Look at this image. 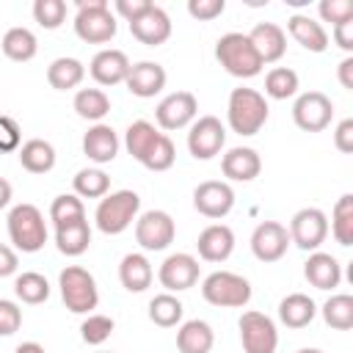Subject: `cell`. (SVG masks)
Segmentation results:
<instances>
[{
    "label": "cell",
    "instance_id": "cell-1",
    "mask_svg": "<svg viewBox=\"0 0 353 353\" xmlns=\"http://www.w3.org/2000/svg\"><path fill=\"white\" fill-rule=\"evenodd\" d=\"M268 113H270V108L265 102V94H259L254 88H232L229 105H226V121H229L232 132L256 135L265 127Z\"/></svg>",
    "mask_w": 353,
    "mask_h": 353
},
{
    "label": "cell",
    "instance_id": "cell-2",
    "mask_svg": "<svg viewBox=\"0 0 353 353\" xmlns=\"http://www.w3.org/2000/svg\"><path fill=\"white\" fill-rule=\"evenodd\" d=\"M215 58L218 63L232 74V77H256L262 72V61L248 39V33H223L218 41H215Z\"/></svg>",
    "mask_w": 353,
    "mask_h": 353
},
{
    "label": "cell",
    "instance_id": "cell-3",
    "mask_svg": "<svg viewBox=\"0 0 353 353\" xmlns=\"http://www.w3.org/2000/svg\"><path fill=\"white\" fill-rule=\"evenodd\" d=\"M8 237L14 243L17 251L22 254H36L44 248L47 243V223H44V215L36 204H14L11 212H8Z\"/></svg>",
    "mask_w": 353,
    "mask_h": 353
},
{
    "label": "cell",
    "instance_id": "cell-4",
    "mask_svg": "<svg viewBox=\"0 0 353 353\" xmlns=\"http://www.w3.org/2000/svg\"><path fill=\"white\" fill-rule=\"evenodd\" d=\"M119 25L108 0H77L74 33L85 44H108L116 36Z\"/></svg>",
    "mask_w": 353,
    "mask_h": 353
},
{
    "label": "cell",
    "instance_id": "cell-5",
    "mask_svg": "<svg viewBox=\"0 0 353 353\" xmlns=\"http://www.w3.org/2000/svg\"><path fill=\"white\" fill-rule=\"evenodd\" d=\"M138 210H141V196L135 190H113L102 196L97 204L94 212L97 229L102 234H121L138 218Z\"/></svg>",
    "mask_w": 353,
    "mask_h": 353
},
{
    "label": "cell",
    "instance_id": "cell-6",
    "mask_svg": "<svg viewBox=\"0 0 353 353\" xmlns=\"http://www.w3.org/2000/svg\"><path fill=\"white\" fill-rule=\"evenodd\" d=\"M58 287H61V298H63L66 309L74 314H91L99 303L97 281L80 265H66L58 276Z\"/></svg>",
    "mask_w": 353,
    "mask_h": 353
},
{
    "label": "cell",
    "instance_id": "cell-7",
    "mask_svg": "<svg viewBox=\"0 0 353 353\" xmlns=\"http://www.w3.org/2000/svg\"><path fill=\"white\" fill-rule=\"evenodd\" d=\"M201 298L221 309H240L251 301V284L240 273L215 270L201 281Z\"/></svg>",
    "mask_w": 353,
    "mask_h": 353
},
{
    "label": "cell",
    "instance_id": "cell-8",
    "mask_svg": "<svg viewBox=\"0 0 353 353\" xmlns=\"http://www.w3.org/2000/svg\"><path fill=\"white\" fill-rule=\"evenodd\" d=\"M176 223L165 210H146L135 218V243L143 251H163L174 243Z\"/></svg>",
    "mask_w": 353,
    "mask_h": 353
},
{
    "label": "cell",
    "instance_id": "cell-9",
    "mask_svg": "<svg viewBox=\"0 0 353 353\" xmlns=\"http://www.w3.org/2000/svg\"><path fill=\"white\" fill-rule=\"evenodd\" d=\"M240 342L245 353H276L279 347V331L276 323L262 312H243L240 317Z\"/></svg>",
    "mask_w": 353,
    "mask_h": 353
},
{
    "label": "cell",
    "instance_id": "cell-10",
    "mask_svg": "<svg viewBox=\"0 0 353 353\" xmlns=\"http://www.w3.org/2000/svg\"><path fill=\"white\" fill-rule=\"evenodd\" d=\"M334 119V102L323 91H306L292 105V121L303 132H323Z\"/></svg>",
    "mask_w": 353,
    "mask_h": 353
},
{
    "label": "cell",
    "instance_id": "cell-11",
    "mask_svg": "<svg viewBox=\"0 0 353 353\" xmlns=\"http://www.w3.org/2000/svg\"><path fill=\"white\" fill-rule=\"evenodd\" d=\"M290 243H295L303 251H317L328 237V218L317 207H303L290 221Z\"/></svg>",
    "mask_w": 353,
    "mask_h": 353
},
{
    "label": "cell",
    "instance_id": "cell-12",
    "mask_svg": "<svg viewBox=\"0 0 353 353\" xmlns=\"http://www.w3.org/2000/svg\"><path fill=\"white\" fill-rule=\"evenodd\" d=\"M226 143V127L215 116H199L188 130V152L196 160H212Z\"/></svg>",
    "mask_w": 353,
    "mask_h": 353
},
{
    "label": "cell",
    "instance_id": "cell-13",
    "mask_svg": "<svg viewBox=\"0 0 353 353\" xmlns=\"http://www.w3.org/2000/svg\"><path fill=\"white\" fill-rule=\"evenodd\" d=\"M196 113H199V99L190 91H174L157 102L154 121L160 130H182L196 121Z\"/></svg>",
    "mask_w": 353,
    "mask_h": 353
},
{
    "label": "cell",
    "instance_id": "cell-14",
    "mask_svg": "<svg viewBox=\"0 0 353 353\" xmlns=\"http://www.w3.org/2000/svg\"><path fill=\"white\" fill-rule=\"evenodd\" d=\"M199 259L193 254H185V251H176V254H168L157 270V279L160 284L165 287V292H182V290H190L196 281H199Z\"/></svg>",
    "mask_w": 353,
    "mask_h": 353
},
{
    "label": "cell",
    "instance_id": "cell-15",
    "mask_svg": "<svg viewBox=\"0 0 353 353\" xmlns=\"http://www.w3.org/2000/svg\"><path fill=\"white\" fill-rule=\"evenodd\" d=\"M193 207L204 218H223L234 207V190L229 182H221V179L199 182L193 190Z\"/></svg>",
    "mask_w": 353,
    "mask_h": 353
},
{
    "label": "cell",
    "instance_id": "cell-16",
    "mask_svg": "<svg viewBox=\"0 0 353 353\" xmlns=\"http://www.w3.org/2000/svg\"><path fill=\"white\" fill-rule=\"evenodd\" d=\"M290 232L279 221H262L251 234V251L259 262H279L287 254Z\"/></svg>",
    "mask_w": 353,
    "mask_h": 353
},
{
    "label": "cell",
    "instance_id": "cell-17",
    "mask_svg": "<svg viewBox=\"0 0 353 353\" xmlns=\"http://www.w3.org/2000/svg\"><path fill=\"white\" fill-rule=\"evenodd\" d=\"M130 33H132L141 44H146V47H160V44H165L168 36H171V17H168L160 6L152 3L138 19L130 22Z\"/></svg>",
    "mask_w": 353,
    "mask_h": 353
},
{
    "label": "cell",
    "instance_id": "cell-18",
    "mask_svg": "<svg viewBox=\"0 0 353 353\" xmlns=\"http://www.w3.org/2000/svg\"><path fill=\"white\" fill-rule=\"evenodd\" d=\"M165 80H168V74L157 61H138V63L130 66L124 85L132 97L149 99V97H154L165 88Z\"/></svg>",
    "mask_w": 353,
    "mask_h": 353
},
{
    "label": "cell",
    "instance_id": "cell-19",
    "mask_svg": "<svg viewBox=\"0 0 353 353\" xmlns=\"http://www.w3.org/2000/svg\"><path fill=\"white\" fill-rule=\"evenodd\" d=\"M130 66H132V63H130L127 52L108 47V50H99V52L91 58L88 72H91V77H94L99 85H119V83L127 80Z\"/></svg>",
    "mask_w": 353,
    "mask_h": 353
},
{
    "label": "cell",
    "instance_id": "cell-20",
    "mask_svg": "<svg viewBox=\"0 0 353 353\" xmlns=\"http://www.w3.org/2000/svg\"><path fill=\"white\" fill-rule=\"evenodd\" d=\"M196 248H199V256L204 262H223L234 251V232L226 223H210L201 229Z\"/></svg>",
    "mask_w": 353,
    "mask_h": 353
},
{
    "label": "cell",
    "instance_id": "cell-21",
    "mask_svg": "<svg viewBox=\"0 0 353 353\" xmlns=\"http://www.w3.org/2000/svg\"><path fill=\"white\" fill-rule=\"evenodd\" d=\"M221 171L232 182H251L262 171V157L251 146H234L221 157Z\"/></svg>",
    "mask_w": 353,
    "mask_h": 353
},
{
    "label": "cell",
    "instance_id": "cell-22",
    "mask_svg": "<svg viewBox=\"0 0 353 353\" xmlns=\"http://www.w3.org/2000/svg\"><path fill=\"white\" fill-rule=\"evenodd\" d=\"M303 276L314 290H334L342 281V265L334 254L312 251L309 259L303 262Z\"/></svg>",
    "mask_w": 353,
    "mask_h": 353
},
{
    "label": "cell",
    "instance_id": "cell-23",
    "mask_svg": "<svg viewBox=\"0 0 353 353\" xmlns=\"http://www.w3.org/2000/svg\"><path fill=\"white\" fill-rule=\"evenodd\" d=\"M83 154L99 165L105 163H113L116 154H119V135L110 124H94L88 127V132L83 135Z\"/></svg>",
    "mask_w": 353,
    "mask_h": 353
},
{
    "label": "cell",
    "instance_id": "cell-24",
    "mask_svg": "<svg viewBox=\"0 0 353 353\" xmlns=\"http://www.w3.org/2000/svg\"><path fill=\"white\" fill-rule=\"evenodd\" d=\"M256 55L262 63H276L284 52H287V33L276 25V22H259L251 28L248 33Z\"/></svg>",
    "mask_w": 353,
    "mask_h": 353
},
{
    "label": "cell",
    "instance_id": "cell-25",
    "mask_svg": "<svg viewBox=\"0 0 353 353\" xmlns=\"http://www.w3.org/2000/svg\"><path fill=\"white\" fill-rule=\"evenodd\" d=\"M287 30L309 52H325L328 50V33H325V28L317 19H312L309 14H292L287 19Z\"/></svg>",
    "mask_w": 353,
    "mask_h": 353
},
{
    "label": "cell",
    "instance_id": "cell-26",
    "mask_svg": "<svg viewBox=\"0 0 353 353\" xmlns=\"http://www.w3.org/2000/svg\"><path fill=\"white\" fill-rule=\"evenodd\" d=\"M152 279H154V270L143 254H138V251L124 254V259L119 265V281L127 292H143L146 287H152Z\"/></svg>",
    "mask_w": 353,
    "mask_h": 353
},
{
    "label": "cell",
    "instance_id": "cell-27",
    "mask_svg": "<svg viewBox=\"0 0 353 353\" xmlns=\"http://www.w3.org/2000/svg\"><path fill=\"white\" fill-rule=\"evenodd\" d=\"M215 345V331L204 320H188L176 331V350L179 353H210Z\"/></svg>",
    "mask_w": 353,
    "mask_h": 353
},
{
    "label": "cell",
    "instance_id": "cell-28",
    "mask_svg": "<svg viewBox=\"0 0 353 353\" xmlns=\"http://www.w3.org/2000/svg\"><path fill=\"white\" fill-rule=\"evenodd\" d=\"M317 314V303L306 292H290L279 303V320L287 328H306Z\"/></svg>",
    "mask_w": 353,
    "mask_h": 353
},
{
    "label": "cell",
    "instance_id": "cell-29",
    "mask_svg": "<svg viewBox=\"0 0 353 353\" xmlns=\"http://www.w3.org/2000/svg\"><path fill=\"white\" fill-rule=\"evenodd\" d=\"M17 154H19L22 168L30 171V174H47V171H52V165H55V149H52V143L44 141V138H30V141H25V143L17 149Z\"/></svg>",
    "mask_w": 353,
    "mask_h": 353
},
{
    "label": "cell",
    "instance_id": "cell-30",
    "mask_svg": "<svg viewBox=\"0 0 353 353\" xmlns=\"http://www.w3.org/2000/svg\"><path fill=\"white\" fill-rule=\"evenodd\" d=\"M55 245H58V251L66 254V256H80V254H85L88 245H91V226H88V221L80 218V221H72V223L58 226V229H55Z\"/></svg>",
    "mask_w": 353,
    "mask_h": 353
},
{
    "label": "cell",
    "instance_id": "cell-31",
    "mask_svg": "<svg viewBox=\"0 0 353 353\" xmlns=\"http://www.w3.org/2000/svg\"><path fill=\"white\" fill-rule=\"evenodd\" d=\"M0 47H3V55L11 58V61H17V63H25V61L36 58V52H39L36 33L30 28H22V25L8 28L6 36H3V41H0Z\"/></svg>",
    "mask_w": 353,
    "mask_h": 353
},
{
    "label": "cell",
    "instance_id": "cell-32",
    "mask_svg": "<svg viewBox=\"0 0 353 353\" xmlns=\"http://www.w3.org/2000/svg\"><path fill=\"white\" fill-rule=\"evenodd\" d=\"M83 77H85V66L69 55H61L47 66V83L55 91H72L83 83Z\"/></svg>",
    "mask_w": 353,
    "mask_h": 353
},
{
    "label": "cell",
    "instance_id": "cell-33",
    "mask_svg": "<svg viewBox=\"0 0 353 353\" xmlns=\"http://www.w3.org/2000/svg\"><path fill=\"white\" fill-rule=\"evenodd\" d=\"M157 138H160V130H157L152 121L138 119V121H132V124L127 127V132H124V146H127V152H130L138 163H143L146 154L152 152V146L157 143Z\"/></svg>",
    "mask_w": 353,
    "mask_h": 353
},
{
    "label": "cell",
    "instance_id": "cell-34",
    "mask_svg": "<svg viewBox=\"0 0 353 353\" xmlns=\"http://www.w3.org/2000/svg\"><path fill=\"white\" fill-rule=\"evenodd\" d=\"M74 113L85 121H94L99 124L108 113H110V97L102 91V88H80L74 94V102H72Z\"/></svg>",
    "mask_w": 353,
    "mask_h": 353
},
{
    "label": "cell",
    "instance_id": "cell-35",
    "mask_svg": "<svg viewBox=\"0 0 353 353\" xmlns=\"http://www.w3.org/2000/svg\"><path fill=\"white\" fill-rule=\"evenodd\" d=\"M182 314H185V306L182 301L174 295V292H160L149 301V320L160 328H174L182 323Z\"/></svg>",
    "mask_w": 353,
    "mask_h": 353
},
{
    "label": "cell",
    "instance_id": "cell-36",
    "mask_svg": "<svg viewBox=\"0 0 353 353\" xmlns=\"http://www.w3.org/2000/svg\"><path fill=\"white\" fill-rule=\"evenodd\" d=\"M331 234L339 245H353V196L342 193L331 210Z\"/></svg>",
    "mask_w": 353,
    "mask_h": 353
},
{
    "label": "cell",
    "instance_id": "cell-37",
    "mask_svg": "<svg viewBox=\"0 0 353 353\" xmlns=\"http://www.w3.org/2000/svg\"><path fill=\"white\" fill-rule=\"evenodd\" d=\"M72 188L80 199H102L110 190V176L102 168H80L72 179Z\"/></svg>",
    "mask_w": 353,
    "mask_h": 353
},
{
    "label": "cell",
    "instance_id": "cell-38",
    "mask_svg": "<svg viewBox=\"0 0 353 353\" xmlns=\"http://www.w3.org/2000/svg\"><path fill=\"white\" fill-rule=\"evenodd\" d=\"M14 292H17V298H19L22 303L36 306V303H44V301L50 298V281H47L41 273H36V270H25V273L17 276Z\"/></svg>",
    "mask_w": 353,
    "mask_h": 353
},
{
    "label": "cell",
    "instance_id": "cell-39",
    "mask_svg": "<svg viewBox=\"0 0 353 353\" xmlns=\"http://www.w3.org/2000/svg\"><path fill=\"white\" fill-rule=\"evenodd\" d=\"M320 312H323V320H325L331 328H336V331L353 328V295L336 292V295H331V298L323 303Z\"/></svg>",
    "mask_w": 353,
    "mask_h": 353
},
{
    "label": "cell",
    "instance_id": "cell-40",
    "mask_svg": "<svg viewBox=\"0 0 353 353\" xmlns=\"http://www.w3.org/2000/svg\"><path fill=\"white\" fill-rule=\"evenodd\" d=\"M265 94L270 99H290L298 94V72L290 66H276L265 74Z\"/></svg>",
    "mask_w": 353,
    "mask_h": 353
},
{
    "label": "cell",
    "instance_id": "cell-41",
    "mask_svg": "<svg viewBox=\"0 0 353 353\" xmlns=\"http://www.w3.org/2000/svg\"><path fill=\"white\" fill-rule=\"evenodd\" d=\"M85 218V207H83V199L74 196V193H61L52 199L50 204V221L52 226H63V223H72V221H80Z\"/></svg>",
    "mask_w": 353,
    "mask_h": 353
},
{
    "label": "cell",
    "instance_id": "cell-42",
    "mask_svg": "<svg viewBox=\"0 0 353 353\" xmlns=\"http://www.w3.org/2000/svg\"><path fill=\"white\" fill-rule=\"evenodd\" d=\"M33 19L44 30H55L66 19V3L63 0H36L33 3Z\"/></svg>",
    "mask_w": 353,
    "mask_h": 353
},
{
    "label": "cell",
    "instance_id": "cell-43",
    "mask_svg": "<svg viewBox=\"0 0 353 353\" xmlns=\"http://www.w3.org/2000/svg\"><path fill=\"white\" fill-rule=\"evenodd\" d=\"M174 160H176V146L165 132H160L157 143L152 146V152L146 154V160L141 165H146L149 171H168L174 165Z\"/></svg>",
    "mask_w": 353,
    "mask_h": 353
},
{
    "label": "cell",
    "instance_id": "cell-44",
    "mask_svg": "<svg viewBox=\"0 0 353 353\" xmlns=\"http://www.w3.org/2000/svg\"><path fill=\"white\" fill-rule=\"evenodd\" d=\"M113 334V317L108 314H88L80 323V336L85 345H102Z\"/></svg>",
    "mask_w": 353,
    "mask_h": 353
},
{
    "label": "cell",
    "instance_id": "cell-45",
    "mask_svg": "<svg viewBox=\"0 0 353 353\" xmlns=\"http://www.w3.org/2000/svg\"><path fill=\"white\" fill-rule=\"evenodd\" d=\"M317 14H320L323 22H331V28H334L339 22H350L353 19V3L350 0H320Z\"/></svg>",
    "mask_w": 353,
    "mask_h": 353
},
{
    "label": "cell",
    "instance_id": "cell-46",
    "mask_svg": "<svg viewBox=\"0 0 353 353\" xmlns=\"http://www.w3.org/2000/svg\"><path fill=\"white\" fill-rule=\"evenodd\" d=\"M22 325V309L14 301L0 298V336H11L17 334Z\"/></svg>",
    "mask_w": 353,
    "mask_h": 353
},
{
    "label": "cell",
    "instance_id": "cell-47",
    "mask_svg": "<svg viewBox=\"0 0 353 353\" xmlns=\"http://www.w3.org/2000/svg\"><path fill=\"white\" fill-rule=\"evenodd\" d=\"M226 11V3L223 0H190L188 3V14L199 22H210L215 17H221Z\"/></svg>",
    "mask_w": 353,
    "mask_h": 353
},
{
    "label": "cell",
    "instance_id": "cell-48",
    "mask_svg": "<svg viewBox=\"0 0 353 353\" xmlns=\"http://www.w3.org/2000/svg\"><path fill=\"white\" fill-rule=\"evenodd\" d=\"M19 141H22V130H19L17 119L0 113V152H14V149H19Z\"/></svg>",
    "mask_w": 353,
    "mask_h": 353
},
{
    "label": "cell",
    "instance_id": "cell-49",
    "mask_svg": "<svg viewBox=\"0 0 353 353\" xmlns=\"http://www.w3.org/2000/svg\"><path fill=\"white\" fill-rule=\"evenodd\" d=\"M334 146L342 152V154H350L353 152V119H342L334 130Z\"/></svg>",
    "mask_w": 353,
    "mask_h": 353
},
{
    "label": "cell",
    "instance_id": "cell-50",
    "mask_svg": "<svg viewBox=\"0 0 353 353\" xmlns=\"http://www.w3.org/2000/svg\"><path fill=\"white\" fill-rule=\"evenodd\" d=\"M149 6H152L149 0H116V6H113V8H116V14H119V17H124L127 22H132V19H138Z\"/></svg>",
    "mask_w": 353,
    "mask_h": 353
},
{
    "label": "cell",
    "instance_id": "cell-51",
    "mask_svg": "<svg viewBox=\"0 0 353 353\" xmlns=\"http://www.w3.org/2000/svg\"><path fill=\"white\" fill-rule=\"evenodd\" d=\"M17 268H19L17 251H14L11 245L0 243V279H6V276H14V273H17Z\"/></svg>",
    "mask_w": 353,
    "mask_h": 353
},
{
    "label": "cell",
    "instance_id": "cell-52",
    "mask_svg": "<svg viewBox=\"0 0 353 353\" xmlns=\"http://www.w3.org/2000/svg\"><path fill=\"white\" fill-rule=\"evenodd\" d=\"M334 41H336L339 50L353 52V19H350V22H339V25H334Z\"/></svg>",
    "mask_w": 353,
    "mask_h": 353
},
{
    "label": "cell",
    "instance_id": "cell-53",
    "mask_svg": "<svg viewBox=\"0 0 353 353\" xmlns=\"http://www.w3.org/2000/svg\"><path fill=\"white\" fill-rule=\"evenodd\" d=\"M336 77H339L342 88L353 91V58H350V55L339 61V66H336Z\"/></svg>",
    "mask_w": 353,
    "mask_h": 353
},
{
    "label": "cell",
    "instance_id": "cell-54",
    "mask_svg": "<svg viewBox=\"0 0 353 353\" xmlns=\"http://www.w3.org/2000/svg\"><path fill=\"white\" fill-rule=\"evenodd\" d=\"M8 201H11V182L0 176V210L8 207Z\"/></svg>",
    "mask_w": 353,
    "mask_h": 353
},
{
    "label": "cell",
    "instance_id": "cell-55",
    "mask_svg": "<svg viewBox=\"0 0 353 353\" xmlns=\"http://www.w3.org/2000/svg\"><path fill=\"white\" fill-rule=\"evenodd\" d=\"M14 353H47V350H44L39 342H22V345H19Z\"/></svg>",
    "mask_w": 353,
    "mask_h": 353
},
{
    "label": "cell",
    "instance_id": "cell-56",
    "mask_svg": "<svg viewBox=\"0 0 353 353\" xmlns=\"http://www.w3.org/2000/svg\"><path fill=\"white\" fill-rule=\"evenodd\" d=\"M298 353H323V350H320V347H301Z\"/></svg>",
    "mask_w": 353,
    "mask_h": 353
},
{
    "label": "cell",
    "instance_id": "cell-57",
    "mask_svg": "<svg viewBox=\"0 0 353 353\" xmlns=\"http://www.w3.org/2000/svg\"><path fill=\"white\" fill-rule=\"evenodd\" d=\"M102 353H108V350H102Z\"/></svg>",
    "mask_w": 353,
    "mask_h": 353
}]
</instances>
